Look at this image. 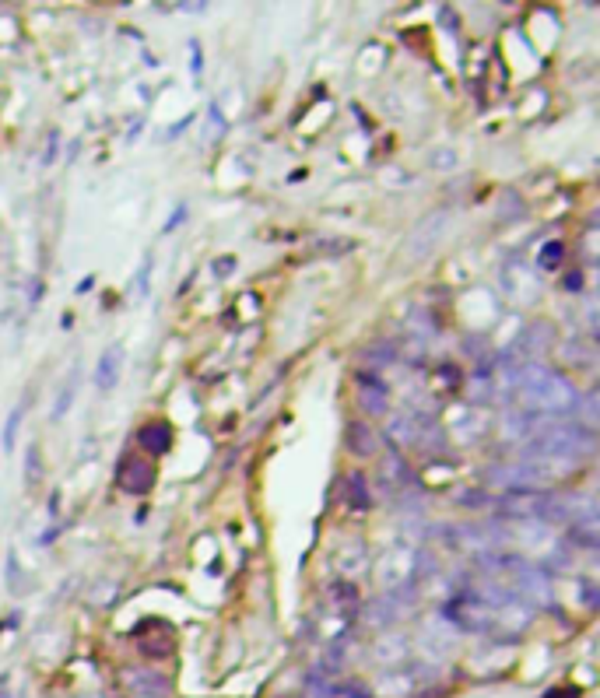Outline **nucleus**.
Segmentation results:
<instances>
[{"mask_svg": "<svg viewBox=\"0 0 600 698\" xmlns=\"http://www.w3.org/2000/svg\"><path fill=\"white\" fill-rule=\"evenodd\" d=\"M330 600H334L337 607H355L358 604V586L351 583V579H337V583H330Z\"/></svg>", "mask_w": 600, "mask_h": 698, "instance_id": "obj_16", "label": "nucleus"}, {"mask_svg": "<svg viewBox=\"0 0 600 698\" xmlns=\"http://www.w3.org/2000/svg\"><path fill=\"white\" fill-rule=\"evenodd\" d=\"M116 481L127 495H148L151 485H155V467L141 456H123L120 471H116Z\"/></svg>", "mask_w": 600, "mask_h": 698, "instance_id": "obj_6", "label": "nucleus"}, {"mask_svg": "<svg viewBox=\"0 0 600 698\" xmlns=\"http://www.w3.org/2000/svg\"><path fill=\"white\" fill-rule=\"evenodd\" d=\"M120 372H123V344H109V348L102 351L99 365H95V386H99V390H113Z\"/></svg>", "mask_w": 600, "mask_h": 698, "instance_id": "obj_9", "label": "nucleus"}, {"mask_svg": "<svg viewBox=\"0 0 600 698\" xmlns=\"http://www.w3.org/2000/svg\"><path fill=\"white\" fill-rule=\"evenodd\" d=\"M232 267H236V260H232V257H222V264H215V271H218V274H229Z\"/></svg>", "mask_w": 600, "mask_h": 698, "instance_id": "obj_29", "label": "nucleus"}, {"mask_svg": "<svg viewBox=\"0 0 600 698\" xmlns=\"http://www.w3.org/2000/svg\"><path fill=\"white\" fill-rule=\"evenodd\" d=\"M365 355H369L372 362L386 365V362H393V358H397V348H393V344H376V348H365Z\"/></svg>", "mask_w": 600, "mask_h": 698, "instance_id": "obj_23", "label": "nucleus"}, {"mask_svg": "<svg viewBox=\"0 0 600 698\" xmlns=\"http://www.w3.org/2000/svg\"><path fill=\"white\" fill-rule=\"evenodd\" d=\"M341 695H348V698H372V691L369 688H362V684H355V681H348V684H341Z\"/></svg>", "mask_w": 600, "mask_h": 698, "instance_id": "obj_24", "label": "nucleus"}, {"mask_svg": "<svg viewBox=\"0 0 600 698\" xmlns=\"http://www.w3.org/2000/svg\"><path fill=\"white\" fill-rule=\"evenodd\" d=\"M78 369L71 372V379H67L64 383V390H60V397H57V407H53V418H64L67 414V407L74 404V393H78Z\"/></svg>", "mask_w": 600, "mask_h": 698, "instance_id": "obj_21", "label": "nucleus"}, {"mask_svg": "<svg viewBox=\"0 0 600 698\" xmlns=\"http://www.w3.org/2000/svg\"><path fill=\"white\" fill-rule=\"evenodd\" d=\"M344 502H348L355 513H365V509L372 506V492H369V485H365L362 474H351V478L344 481Z\"/></svg>", "mask_w": 600, "mask_h": 698, "instance_id": "obj_14", "label": "nucleus"}, {"mask_svg": "<svg viewBox=\"0 0 600 698\" xmlns=\"http://www.w3.org/2000/svg\"><path fill=\"white\" fill-rule=\"evenodd\" d=\"M562 355H565V362H590V351H576V348H562Z\"/></svg>", "mask_w": 600, "mask_h": 698, "instance_id": "obj_26", "label": "nucleus"}, {"mask_svg": "<svg viewBox=\"0 0 600 698\" xmlns=\"http://www.w3.org/2000/svg\"><path fill=\"white\" fill-rule=\"evenodd\" d=\"M565 257V246L558 243V239H551V243L541 246V253H537V267H544V271H555L558 264H562Z\"/></svg>", "mask_w": 600, "mask_h": 698, "instance_id": "obj_17", "label": "nucleus"}, {"mask_svg": "<svg viewBox=\"0 0 600 698\" xmlns=\"http://www.w3.org/2000/svg\"><path fill=\"white\" fill-rule=\"evenodd\" d=\"M127 688L137 698H165L169 695V681L162 674H151V670H127Z\"/></svg>", "mask_w": 600, "mask_h": 698, "instance_id": "obj_10", "label": "nucleus"}, {"mask_svg": "<svg viewBox=\"0 0 600 698\" xmlns=\"http://www.w3.org/2000/svg\"><path fill=\"white\" fill-rule=\"evenodd\" d=\"M446 618L464 632H485V628H492V607L478 593H457L446 604Z\"/></svg>", "mask_w": 600, "mask_h": 698, "instance_id": "obj_4", "label": "nucleus"}, {"mask_svg": "<svg viewBox=\"0 0 600 698\" xmlns=\"http://www.w3.org/2000/svg\"><path fill=\"white\" fill-rule=\"evenodd\" d=\"M344 446H348V453L358 456V460H372L379 449L376 428H369L365 421H348V428H344Z\"/></svg>", "mask_w": 600, "mask_h": 698, "instance_id": "obj_8", "label": "nucleus"}, {"mask_svg": "<svg viewBox=\"0 0 600 698\" xmlns=\"http://www.w3.org/2000/svg\"><path fill=\"white\" fill-rule=\"evenodd\" d=\"M186 218V207H179V211H172V218L165 221V232H172V228H176V221H183Z\"/></svg>", "mask_w": 600, "mask_h": 698, "instance_id": "obj_27", "label": "nucleus"}, {"mask_svg": "<svg viewBox=\"0 0 600 698\" xmlns=\"http://www.w3.org/2000/svg\"><path fill=\"white\" fill-rule=\"evenodd\" d=\"M446 225H450V211L439 207V211L425 214V218L411 228V236L404 239V257H408V264H422V260L432 257V250H436L439 239H443Z\"/></svg>", "mask_w": 600, "mask_h": 698, "instance_id": "obj_3", "label": "nucleus"}, {"mask_svg": "<svg viewBox=\"0 0 600 698\" xmlns=\"http://www.w3.org/2000/svg\"><path fill=\"white\" fill-rule=\"evenodd\" d=\"M316 253L320 257H341V253H351L355 250V243L351 239H316Z\"/></svg>", "mask_w": 600, "mask_h": 698, "instance_id": "obj_22", "label": "nucleus"}, {"mask_svg": "<svg viewBox=\"0 0 600 698\" xmlns=\"http://www.w3.org/2000/svg\"><path fill=\"white\" fill-rule=\"evenodd\" d=\"M551 341H555V327H551V323H534V327H527V334L520 337L516 351H520V355H537V351H544Z\"/></svg>", "mask_w": 600, "mask_h": 698, "instance_id": "obj_12", "label": "nucleus"}, {"mask_svg": "<svg viewBox=\"0 0 600 698\" xmlns=\"http://www.w3.org/2000/svg\"><path fill=\"white\" fill-rule=\"evenodd\" d=\"M565 292H583V271L565 274Z\"/></svg>", "mask_w": 600, "mask_h": 698, "instance_id": "obj_25", "label": "nucleus"}, {"mask_svg": "<svg viewBox=\"0 0 600 698\" xmlns=\"http://www.w3.org/2000/svg\"><path fill=\"white\" fill-rule=\"evenodd\" d=\"M544 698H576V691H572V688H555V691H548Z\"/></svg>", "mask_w": 600, "mask_h": 698, "instance_id": "obj_28", "label": "nucleus"}, {"mask_svg": "<svg viewBox=\"0 0 600 698\" xmlns=\"http://www.w3.org/2000/svg\"><path fill=\"white\" fill-rule=\"evenodd\" d=\"M593 449V432L583 428L579 421L572 425H544L534 428L527 442H523V460H579Z\"/></svg>", "mask_w": 600, "mask_h": 698, "instance_id": "obj_2", "label": "nucleus"}, {"mask_svg": "<svg viewBox=\"0 0 600 698\" xmlns=\"http://www.w3.org/2000/svg\"><path fill=\"white\" fill-rule=\"evenodd\" d=\"M341 569H344V576H348V572L369 569V551H365L362 541H348V548L341 551Z\"/></svg>", "mask_w": 600, "mask_h": 698, "instance_id": "obj_15", "label": "nucleus"}, {"mask_svg": "<svg viewBox=\"0 0 600 698\" xmlns=\"http://www.w3.org/2000/svg\"><path fill=\"white\" fill-rule=\"evenodd\" d=\"M137 442H141L144 453L162 456V453H169V446H172V428L162 425V421H151V425H144L141 432H137Z\"/></svg>", "mask_w": 600, "mask_h": 698, "instance_id": "obj_11", "label": "nucleus"}, {"mask_svg": "<svg viewBox=\"0 0 600 698\" xmlns=\"http://www.w3.org/2000/svg\"><path fill=\"white\" fill-rule=\"evenodd\" d=\"M372 656H376L379 663H397L408 656V639L404 635H383V639L372 646Z\"/></svg>", "mask_w": 600, "mask_h": 698, "instance_id": "obj_13", "label": "nucleus"}, {"mask_svg": "<svg viewBox=\"0 0 600 698\" xmlns=\"http://www.w3.org/2000/svg\"><path fill=\"white\" fill-rule=\"evenodd\" d=\"M53 155H57V134H53V137H50V148H46L43 162H53Z\"/></svg>", "mask_w": 600, "mask_h": 698, "instance_id": "obj_30", "label": "nucleus"}, {"mask_svg": "<svg viewBox=\"0 0 600 698\" xmlns=\"http://www.w3.org/2000/svg\"><path fill=\"white\" fill-rule=\"evenodd\" d=\"M355 386H358V400H362L365 411L372 414H386V397H390V386L376 376V372L362 369L355 376Z\"/></svg>", "mask_w": 600, "mask_h": 698, "instance_id": "obj_7", "label": "nucleus"}, {"mask_svg": "<svg viewBox=\"0 0 600 698\" xmlns=\"http://www.w3.org/2000/svg\"><path fill=\"white\" fill-rule=\"evenodd\" d=\"M39 478H43V460H39V446L25 449V485L36 488Z\"/></svg>", "mask_w": 600, "mask_h": 698, "instance_id": "obj_19", "label": "nucleus"}, {"mask_svg": "<svg viewBox=\"0 0 600 698\" xmlns=\"http://www.w3.org/2000/svg\"><path fill=\"white\" fill-rule=\"evenodd\" d=\"M365 618H369L372 625H390V621H397V611H393V607H390V600L379 597L376 604L365 607Z\"/></svg>", "mask_w": 600, "mask_h": 698, "instance_id": "obj_18", "label": "nucleus"}, {"mask_svg": "<svg viewBox=\"0 0 600 698\" xmlns=\"http://www.w3.org/2000/svg\"><path fill=\"white\" fill-rule=\"evenodd\" d=\"M509 386H513V397L516 404H520V411L534 414V418H541V414H565L576 407V386L569 383L565 376H558V372L551 369H541V365H516V369H509Z\"/></svg>", "mask_w": 600, "mask_h": 698, "instance_id": "obj_1", "label": "nucleus"}, {"mask_svg": "<svg viewBox=\"0 0 600 698\" xmlns=\"http://www.w3.org/2000/svg\"><path fill=\"white\" fill-rule=\"evenodd\" d=\"M25 407H29V404H25V400H22V404H18L15 411H11L8 425H4V439H0V442H4V453H11V449H15V439H18V425H22V418H25Z\"/></svg>", "mask_w": 600, "mask_h": 698, "instance_id": "obj_20", "label": "nucleus"}, {"mask_svg": "<svg viewBox=\"0 0 600 698\" xmlns=\"http://www.w3.org/2000/svg\"><path fill=\"white\" fill-rule=\"evenodd\" d=\"M379 485L390 495H404V502H408V495L422 492V485H418V478L411 474L408 463H404V456L397 453L383 456V463H379Z\"/></svg>", "mask_w": 600, "mask_h": 698, "instance_id": "obj_5", "label": "nucleus"}]
</instances>
